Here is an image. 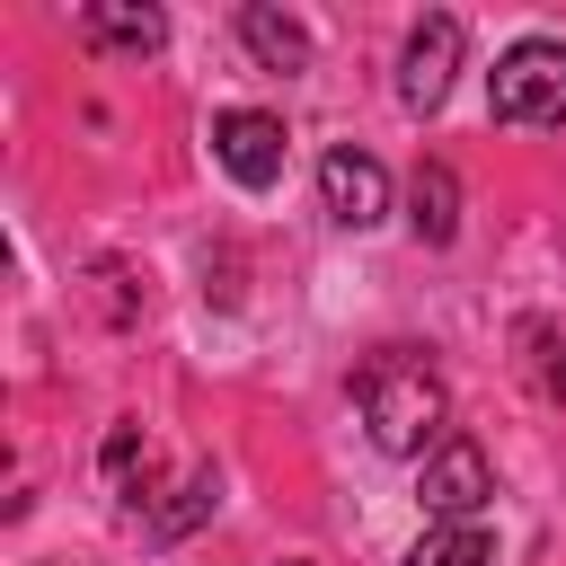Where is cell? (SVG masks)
I'll return each instance as SVG.
<instances>
[{
  "mask_svg": "<svg viewBox=\"0 0 566 566\" xmlns=\"http://www.w3.org/2000/svg\"><path fill=\"white\" fill-rule=\"evenodd\" d=\"M212 159H221L248 195H265V186L283 177V115H265V106H230V115H212Z\"/></svg>",
  "mask_w": 566,
  "mask_h": 566,
  "instance_id": "3",
  "label": "cell"
},
{
  "mask_svg": "<svg viewBox=\"0 0 566 566\" xmlns=\"http://www.w3.org/2000/svg\"><path fill=\"white\" fill-rule=\"evenodd\" d=\"M97 460H106V478H115V486H133V460H142V424H115Z\"/></svg>",
  "mask_w": 566,
  "mask_h": 566,
  "instance_id": "13",
  "label": "cell"
},
{
  "mask_svg": "<svg viewBox=\"0 0 566 566\" xmlns=\"http://www.w3.org/2000/svg\"><path fill=\"white\" fill-rule=\"evenodd\" d=\"M495 124H566V44L522 35L495 62Z\"/></svg>",
  "mask_w": 566,
  "mask_h": 566,
  "instance_id": "2",
  "label": "cell"
},
{
  "mask_svg": "<svg viewBox=\"0 0 566 566\" xmlns=\"http://www.w3.org/2000/svg\"><path fill=\"white\" fill-rule=\"evenodd\" d=\"M416 495H424V513H433V522H478V504L495 495V478H486V451H478L469 433H451V442L424 460Z\"/></svg>",
  "mask_w": 566,
  "mask_h": 566,
  "instance_id": "6",
  "label": "cell"
},
{
  "mask_svg": "<svg viewBox=\"0 0 566 566\" xmlns=\"http://www.w3.org/2000/svg\"><path fill=\"white\" fill-rule=\"evenodd\" d=\"M318 203H327V221H336V230H371V221L389 212V168H380L371 150L336 142V150L318 159Z\"/></svg>",
  "mask_w": 566,
  "mask_h": 566,
  "instance_id": "4",
  "label": "cell"
},
{
  "mask_svg": "<svg viewBox=\"0 0 566 566\" xmlns=\"http://www.w3.org/2000/svg\"><path fill=\"white\" fill-rule=\"evenodd\" d=\"M363 424H371V442L389 451V460H433L451 433H442V416H451V398H442V380H433V363L424 354H407V345H389V354H371L363 363Z\"/></svg>",
  "mask_w": 566,
  "mask_h": 566,
  "instance_id": "1",
  "label": "cell"
},
{
  "mask_svg": "<svg viewBox=\"0 0 566 566\" xmlns=\"http://www.w3.org/2000/svg\"><path fill=\"white\" fill-rule=\"evenodd\" d=\"M451 71H460V18H424L416 35H407V53H398V106L407 115H433L442 97H451Z\"/></svg>",
  "mask_w": 566,
  "mask_h": 566,
  "instance_id": "5",
  "label": "cell"
},
{
  "mask_svg": "<svg viewBox=\"0 0 566 566\" xmlns=\"http://www.w3.org/2000/svg\"><path fill=\"white\" fill-rule=\"evenodd\" d=\"M407 566H495V539H486V522H433L407 548Z\"/></svg>",
  "mask_w": 566,
  "mask_h": 566,
  "instance_id": "10",
  "label": "cell"
},
{
  "mask_svg": "<svg viewBox=\"0 0 566 566\" xmlns=\"http://www.w3.org/2000/svg\"><path fill=\"white\" fill-rule=\"evenodd\" d=\"M212 504H221V478H212V469H195V478L177 486V504H168V513H150V539H177V531H186V522H203Z\"/></svg>",
  "mask_w": 566,
  "mask_h": 566,
  "instance_id": "11",
  "label": "cell"
},
{
  "mask_svg": "<svg viewBox=\"0 0 566 566\" xmlns=\"http://www.w3.org/2000/svg\"><path fill=\"white\" fill-rule=\"evenodd\" d=\"M80 35L97 53H159L168 44V18L159 9H133V0H88L80 9Z\"/></svg>",
  "mask_w": 566,
  "mask_h": 566,
  "instance_id": "7",
  "label": "cell"
},
{
  "mask_svg": "<svg viewBox=\"0 0 566 566\" xmlns=\"http://www.w3.org/2000/svg\"><path fill=\"white\" fill-rule=\"evenodd\" d=\"M239 44H248L265 71H310V27H301V18H283V9H265V0H248V9H239Z\"/></svg>",
  "mask_w": 566,
  "mask_h": 566,
  "instance_id": "9",
  "label": "cell"
},
{
  "mask_svg": "<svg viewBox=\"0 0 566 566\" xmlns=\"http://www.w3.org/2000/svg\"><path fill=\"white\" fill-rule=\"evenodd\" d=\"M407 230H416L424 248H451V239H460V177H451V159H424V168H416V186H407Z\"/></svg>",
  "mask_w": 566,
  "mask_h": 566,
  "instance_id": "8",
  "label": "cell"
},
{
  "mask_svg": "<svg viewBox=\"0 0 566 566\" xmlns=\"http://www.w3.org/2000/svg\"><path fill=\"white\" fill-rule=\"evenodd\" d=\"M522 345H531V380H539V398H566V345H557L539 318L522 327Z\"/></svg>",
  "mask_w": 566,
  "mask_h": 566,
  "instance_id": "12",
  "label": "cell"
}]
</instances>
